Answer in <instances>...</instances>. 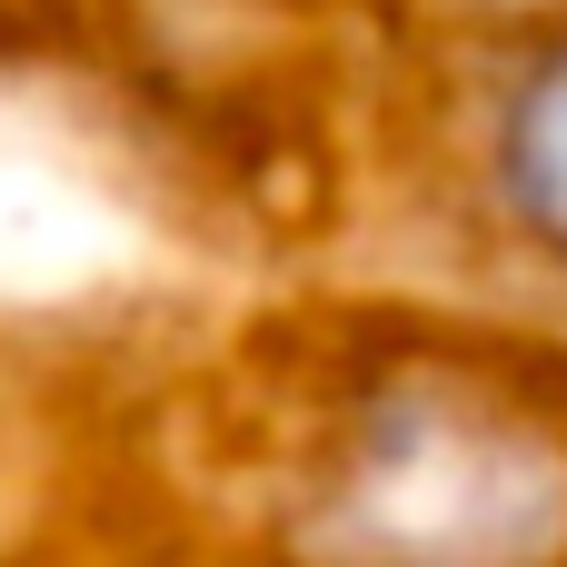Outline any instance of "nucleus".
<instances>
[{
    "label": "nucleus",
    "mask_w": 567,
    "mask_h": 567,
    "mask_svg": "<svg viewBox=\"0 0 567 567\" xmlns=\"http://www.w3.org/2000/svg\"><path fill=\"white\" fill-rule=\"evenodd\" d=\"M389 10L399 0H0V30H20L30 50H50V60H140V50H159V60H209V50H259V40H299V30H319V20H369V30H389Z\"/></svg>",
    "instance_id": "obj_3"
},
{
    "label": "nucleus",
    "mask_w": 567,
    "mask_h": 567,
    "mask_svg": "<svg viewBox=\"0 0 567 567\" xmlns=\"http://www.w3.org/2000/svg\"><path fill=\"white\" fill-rule=\"evenodd\" d=\"M419 289L567 329V0H399L369 40Z\"/></svg>",
    "instance_id": "obj_2"
},
{
    "label": "nucleus",
    "mask_w": 567,
    "mask_h": 567,
    "mask_svg": "<svg viewBox=\"0 0 567 567\" xmlns=\"http://www.w3.org/2000/svg\"><path fill=\"white\" fill-rule=\"evenodd\" d=\"M199 419L229 567H567V329L319 299L249 319Z\"/></svg>",
    "instance_id": "obj_1"
}]
</instances>
